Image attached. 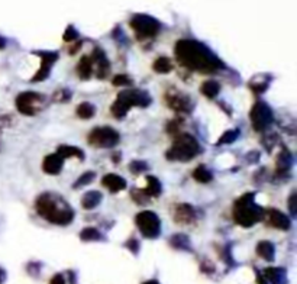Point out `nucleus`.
Returning a JSON list of instances; mask_svg holds the SVG:
<instances>
[{
	"label": "nucleus",
	"mask_w": 297,
	"mask_h": 284,
	"mask_svg": "<svg viewBox=\"0 0 297 284\" xmlns=\"http://www.w3.org/2000/svg\"><path fill=\"white\" fill-rule=\"evenodd\" d=\"M75 112H77V115H78L81 119H90V118L95 116L96 107L92 103H89V102H83V103L78 104V107H77Z\"/></svg>",
	"instance_id": "nucleus-29"
},
{
	"label": "nucleus",
	"mask_w": 297,
	"mask_h": 284,
	"mask_svg": "<svg viewBox=\"0 0 297 284\" xmlns=\"http://www.w3.org/2000/svg\"><path fill=\"white\" fill-rule=\"evenodd\" d=\"M50 284H66V279L63 274H55L50 280Z\"/></svg>",
	"instance_id": "nucleus-39"
},
{
	"label": "nucleus",
	"mask_w": 297,
	"mask_h": 284,
	"mask_svg": "<svg viewBox=\"0 0 297 284\" xmlns=\"http://www.w3.org/2000/svg\"><path fill=\"white\" fill-rule=\"evenodd\" d=\"M6 47V39L3 36H0V50H3Z\"/></svg>",
	"instance_id": "nucleus-43"
},
{
	"label": "nucleus",
	"mask_w": 297,
	"mask_h": 284,
	"mask_svg": "<svg viewBox=\"0 0 297 284\" xmlns=\"http://www.w3.org/2000/svg\"><path fill=\"white\" fill-rule=\"evenodd\" d=\"M135 222H136V226H138L139 232L142 233L145 238L155 239V238L160 236V233H161V221L154 212H151V210L139 212L136 215V218H135Z\"/></svg>",
	"instance_id": "nucleus-6"
},
{
	"label": "nucleus",
	"mask_w": 297,
	"mask_h": 284,
	"mask_svg": "<svg viewBox=\"0 0 297 284\" xmlns=\"http://www.w3.org/2000/svg\"><path fill=\"white\" fill-rule=\"evenodd\" d=\"M170 245L175 250H181V251H192L190 247V239L187 235L184 233H175L170 239Z\"/></svg>",
	"instance_id": "nucleus-25"
},
{
	"label": "nucleus",
	"mask_w": 297,
	"mask_h": 284,
	"mask_svg": "<svg viewBox=\"0 0 297 284\" xmlns=\"http://www.w3.org/2000/svg\"><path fill=\"white\" fill-rule=\"evenodd\" d=\"M36 55L41 57V67L36 71L35 77L32 78V81H42L50 76L51 67L55 64V61L58 60V54L57 52H47V51H36Z\"/></svg>",
	"instance_id": "nucleus-11"
},
{
	"label": "nucleus",
	"mask_w": 297,
	"mask_h": 284,
	"mask_svg": "<svg viewBox=\"0 0 297 284\" xmlns=\"http://www.w3.org/2000/svg\"><path fill=\"white\" fill-rule=\"evenodd\" d=\"M125 247L129 248L133 254H138V251H139V242H138L135 238H131V239L125 244Z\"/></svg>",
	"instance_id": "nucleus-37"
},
{
	"label": "nucleus",
	"mask_w": 297,
	"mask_h": 284,
	"mask_svg": "<svg viewBox=\"0 0 297 284\" xmlns=\"http://www.w3.org/2000/svg\"><path fill=\"white\" fill-rule=\"evenodd\" d=\"M249 118H251L252 128L257 132L265 130L274 121L271 107L267 103H264V102H257L251 107Z\"/></svg>",
	"instance_id": "nucleus-8"
},
{
	"label": "nucleus",
	"mask_w": 297,
	"mask_h": 284,
	"mask_svg": "<svg viewBox=\"0 0 297 284\" xmlns=\"http://www.w3.org/2000/svg\"><path fill=\"white\" fill-rule=\"evenodd\" d=\"M200 92L206 96V97H209V99H213V97H216L218 95H219V92H221V86H219V83H216V81H204L203 84H201V87H200Z\"/></svg>",
	"instance_id": "nucleus-27"
},
{
	"label": "nucleus",
	"mask_w": 297,
	"mask_h": 284,
	"mask_svg": "<svg viewBox=\"0 0 297 284\" xmlns=\"http://www.w3.org/2000/svg\"><path fill=\"white\" fill-rule=\"evenodd\" d=\"M249 87L254 90V93H257V95H260V93H264L265 90H267V87H268V83L267 81H258V83H255V81H249Z\"/></svg>",
	"instance_id": "nucleus-35"
},
{
	"label": "nucleus",
	"mask_w": 297,
	"mask_h": 284,
	"mask_svg": "<svg viewBox=\"0 0 297 284\" xmlns=\"http://www.w3.org/2000/svg\"><path fill=\"white\" fill-rule=\"evenodd\" d=\"M63 158L57 154H50L45 157L44 162H42V170L51 174V176H55V174H60V171L63 170Z\"/></svg>",
	"instance_id": "nucleus-17"
},
{
	"label": "nucleus",
	"mask_w": 297,
	"mask_h": 284,
	"mask_svg": "<svg viewBox=\"0 0 297 284\" xmlns=\"http://www.w3.org/2000/svg\"><path fill=\"white\" fill-rule=\"evenodd\" d=\"M149 103H151V97L147 92H142L138 89H128L118 95V99L112 104L110 112L116 119H124L132 106L147 107Z\"/></svg>",
	"instance_id": "nucleus-4"
},
{
	"label": "nucleus",
	"mask_w": 297,
	"mask_h": 284,
	"mask_svg": "<svg viewBox=\"0 0 297 284\" xmlns=\"http://www.w3.org/2000/svg\"><path fill=\"white\" fill-rule=\"evenodd\" d=\"M295 203H296V193H293V194L290 196V199H289V207H290V212H292L293 216L296 215V206H295Z\"/></svg>",
	"instance_id": "nucleus-40"
},
{
	"label": "nucleus",
	"mask_w": 297,
	"mask_h": 284,
	"mask_svg": "<svg viewBox=\"0 0 297 284\" xmlns=\"http://www.w3.org/2000/svg\"><path fill=\"white\" fill-rule=\"evenodd\" d=\"M92 60H93V65L98 67V77L99 78H106L109 71H110V63L106 57L104 51L101 48H95L93 54L90 55Z\"/></svg>",
	"instance_id": "nucleus-15"
},
{
	"label": "nucleus",
	"mask_w": 297,
	"mask_h": 284,
	"mask_svg": "<svg viewBox=\"0 0 297 284\" xmlns=\"http://www.w3.org/2000/svg\"><path fill=\"white\" fill-rule=\"evenodd\" d=\"M267 222L271 225L272 228L281 229V231H287L292 226V221L287 215H284L283 212L277 210V209H271L267 212Z\"/></svg>",
	"instance_id": "nucleus-13"
},
{
	"label": "nucleus",
	"mask_w": 297,
	"mask_h": 284,
	"mask_svg": "<svg viewBox=\"0 0 297 284\" xmlns=\"http://www.w3.org/2000/svg\"><path fill=\"white\" fill-rule=\"evenodd\" d=\"M80 239L84 242H93V241H104L101 233L96 228H84L80 232Z\"/></svg>",
	"instance_id": "nucleus-28"
},
{
	"label": "nucleus",
	"mask_w": 297,
	"mask_h": 284,
	"mask_svg": "<svg viewBox=\"0 0 297 284\" xmlns=\"http://www.w3.org/2000/svg\"><path fill=\"white\" fill-rule=\"evenodd\" d=\"M113 84L115 86H131L132 84V78L126 74H118L113 77Z\"/></svg>",
	"instance_id": "nucleus-36"
},
{
	"label": "nucleus",
	"mask_w": 297,
	"mask_h": 284,
	"mask_svg": "<svg viewBox=\"0 0 297 284\" xmlns=\"http://www.w3.org/2000/svg\"><path fill=\"white\" fill-rule=\"evenodd\" d=\"M264 277L271 284H289V277L286 268L281 267H268L264 270Z\"/></svg>",
	"instance_id": "nucleus-16"
},
{
	"label": "nucleus",
	"mask_w": 297,
	"mask_h": 284,
	"mask_svg": "<svg viewBox=\"0 0 297 284\" xmlns=\"http://www.w3.org/2000/svg\"><path fill=\"white\" fill-rule=\"evenodd\" d=\"M142 284H160L157 280H148V282H145V283Z\"/></svg>",
	"instance_id": "nucleus-44"
},
{
	"label": "nucleus",
	"mask_w": 297,
	"mask_h": 284,
	"mask_svg": "<svg viewBox=\"0 0 297 284\" xmlns=\"http://www.w3.org/2000/svg\"><path fill=\"white\" fill-rule=\"evenodd\" d=\"M257 282H258V284H267L265 277H264L261 273H258V271H257Z\"/></svg>",
	"instance_id": "nucleus-42"
},
{
	"label": "nucleus",
	"mask_w": 297,
	"mask_h": 284,
	"mask_svg": "<svg viewBox=\"0 0 297 284\" xmlns=\"http://www.w3.org/2000/svg\"><path fill=\"white\" fill-rule=\"evenodd\" d=\"M193 177L198 183H209V181H212V179H213L212 173L204 165H198V168L193 171Z\"/></svg>",
	"instance_id": "nucleus-30"
},
{
	"label": "nucleus",
	"mask_w": 297,
	"mask_h": 284,
	"mask_svg": "<svg viewBox=\"0 0 297 284\" xmlns=\"http://www.w3.org/2000/svg\"><path fill=\"white\" fill-rule=\"evenodd\" d=\"M152 68H154L157 73H160V74H167V73H170V71L173 70V63H171V60L167 58V57H160V58H157V60L154 61Z\"/></svg>",
	"instance_id": "nucleus-26"
},
{
	"label": "nucleus",
	"mask_w": 297,
	"mask_h": 284,
	"mask_svg": "<svg viewBox=\"0 0 297 284\" xmlns=\"http://www.w3.org/2000/svg\"><path fill=\"white\" fill-rule=\"evenodd\" d=\"M15 103H16L18 110L22 115L33 116L42 109L44 96L41 93H36V92H24V93L18 95Z\"/></svg>",
	"instance_id": "nucleus-9"
},
{
	"label": "nucleus",
	"mask_w": 297,
	"mask_h": 284,
	"mask_svg": "<svg viewBox=\"0 0 297 284\" xmlns=\"http://www.w3.org/2000/svg\"><path fill=\"white\" fill-rule=\"evenodd\" d=\"M6 279H7V273L0 267V284H4L6 282Z\"/></svg>",
	"instance_id": "nucleus-41"
},
{
	"label": "nucleus",
	"mask_w": 297,
	"mask_h": 284,
	"mask_svg": "<svg viewBox=\"0 0 297 284\" xmlns=\"http://www.w3.org/2000/svg\"><path fill=\"white\" fill-rule=\"evenodd\" d=\"M132 197H133V200L136 202V203H139V205H144V203H148L149 202V197L144 193V190H139V189H135V190H132Z\"/></svg>",
	"instance_id": "nucleus-34"
},
{
	"label": "nucleus",
	"mask_w": 297,
	"mask_h": 284,
	"mask_svg": "<svg viewBox=\"0 0 297 284\" xmlns=\"http://www.w3.org/2000/svg\"><path fill=\"white\" fill-rule=\"evenodd\" d=\"M264 218V210L254 202V194L247 193L241 196L233 206V219L238 225L251 228Z\"/></svg>",
	"instance_id": "nucleus-3"
},
{
	"label": "nucleus",
	"mask_w": 297,
	"mask_h": 284,
	"mask_svg": "<svg viewBox=\"0 0 297 284\" xmlns=\"http://www.w3.org/2000/svg\"><path fill=\"white\" fill-rule=\"evenodd\" d=\"M87 139H89V144L96 148H112L119 142L121 135L113 128L101 126V128H95L92 130Z\"/></svg>",
	"instance_id": "nucleus-7"
},
{
	"label": "nucleus",
	"mask_w": 297,
	"mask_h": 284,
	"mask_svg": "<svg viewBox=\"0 0 297 284\" xmlns=\"http://www.w3.org/2000/svg\"><path fill=\"white\" fill-rule=\"evenodd\" d=\"M200 151L198 139L189 133H181L174 139L171 148L167 151V159L170 161H190Z\"/></svg>",
	"instance_id": "nucleus-5"
},
{
	"label": "nucleus",
	"mask_w": 297,
	"mask_h": 284,
	"mask_svg": "<svg viewBox=\"0 0 297 284\" xmlns=\"http://www.w3.org/2000/svg\"><path fill=\"white\" fill-rule=\"evenodd\" d=\"M57 154L60 155L63 159L64 158H78V159H84V153L83 150L77 148V147H71V145H61L57 150Z\"/></svg>",
	"instance_id": "nucleus-24"
},
{
	"label": "nucleus",
	"mask_w": 297,
	"mask_h": 284,
	"mask_svg": "<svg viewBox=\"0 0 297 284\" xmlns=\"http://www.w3.org/2000/svg\"><path fill=\"white\" fill-rule=\"evenodd\" d=\"M292 165H293V155L290 154L287 150H283L280 155L277 157V173L286 174Z\"/></svg>",
	"instance_id": "nucleus-22"
},
{
	"label": "nucleus",
	"mask_w": 297,
	"mask_h": 284,
	"mask_svg": "<svg viewBox=\"0 0 297 284\" xmlns=\"http://www.w3.org/2000/svg\"><path fill=\"white\" fill-rule=\"evenodd\" d=\"M101 184L112 193H118L126 189V181L118 174H106L101 180Z\"/></svg>",
	"instance_id": "nucleus-18"
},
{
	"label": "nucleus",
	"mask_w": 297,
	"mask_h": 284,
	"mask_svg": "<svg viewBox=\"0 0 297 284\" xmlns=\"http://www.w3.org/2000/svg\"><path fill=\"white\" fill-rule=\"evenodd\" d=\"M165 100H167V104H168L171 109L177 110V112H184V113H187V112H190L192 107H193L190 99H189V96H186V95H183V93H180V92H177V90L168 92V93L165 95Z\"/></svg>",
	"instance_id": "nucleus-12"
},
{
	"label": "nucleus",
	"mask_w": 297,
	"mask_h": 284,
	"mask_svg": "<svg viewBox=\"0 0 297 284\" xmlns=\"http://www.w3.org/2000/svg\"><path fill=\"white\" fill-rule=\"evenodd\" d=\"M101 193L98 190H90L87 193H84V196L81 197V206L86 210H92L95 207H98L101 202Z\"/></svg>",
	"instance_id": "nucleus-20"
},
{
	"label": "nucleus",
	"mask_w": 297,
	"mask_h": 284,
	"mask_svg": "<svg viewBox=\"0 0 297 284\" xmlns=\"http://www.w3.org/2000/svg\"><path fill=\"white\" fill-rule=\"evenodd\" d=\"M95 177H96V173H95V171H87V173H84L81 177H78V180L74 183V187L87 186V184H90L92 181L95 180Z\"/></svg>",
	"instance_id": "nucleus-32"
},
{
	"label": "nucleus",
	"mask_w": 297,
	"mask_h": 284,
	"mask_svg": "<svg viewBox=\"0 0 297 284\" xmlns=\"http://www.w3.org/2000/svg\"><path fill=\"white\" fill-rule=\"evenodd\" d=\"M196 219V212L193 206L187 205V203H181L175 207V213H174V221L178 225H190L193 223Z\"/></svg>",
	"instance_id": "nucleus-14"
},
{
	"label": "nucleus",
	"mask_w": 297,
	"mask_h": 284,
	"mask_svg": "<svg viewBox=\"0 0 297 284\" xmlns=\"http://www.w3.org/2000/svg\"><path fill=\"white\" fill-rule=\"evenodd\" d=\"M131 28L135 31V33L138 35L139 39H145V38H154L158 33L160 24H158V21H155L148 15L139 13L131 19Z\"/></svg>",
	"instance_id": "nucleus-10"
},
{
	"label": "nucleus",
	"mask_w": 297,
	"mask_h": 284,
	"mask_svg": "<svg viewBox=\"0 0 297 284\" xmlns=\"http://www.w3.org/2000/svg\"><path fill=\"white\" fill-rule=\"evenodd\" d=\"M145 180H147V187L144 189V193L148 197H158L161 194V181L154 176H147Z\"/></svg>",
	"instance_id": "nucleus-23"
},
{
	"label": "nucleus",
	"mask_w": 297,
	"mask_h": 284,
	"mask_svg": "<svg viewBox=\"0 0 297 284\" xmlns=\"http://www.w3.org/2000/svg\"><path fill=\"white\" fill-rule=\"evenodd\" d=\"M75 38H78V33L73 26H68L67 31L64 32V41H73Z\"/></svg>",
	"instance_id": "nucleus-38"
},
{
	"label": "nucleus",
	"mask_w": 297,
	"mask_h": 284,
	"mask_svg": "<svg viewBox=\"0 0 297 284\" xmlns=\"http://www.w3.org/2000/svg\"><path fill=\"white\" fill-rule=\"evenodd\" d=\"M238 136H239V129L226 130L222 136L219 138L218 144H219V145H222V144H232V142H235V141H236V138H238Z\"/></svg>",
	"instance_id": "nucleus-31"
},
{
	"label": "nucleus",
	"mask_w": 297,
	"mask_h": 284,
	"mask_svg": "<svg viewBox=\"0 0 297 284\" xmlns=\"http://www.w3.org/2000/svg\"><path fill=\"white\" fill-rule=\"evenodd\" d=\"M93 60L90 55H83L78 61V65H77V74L81 80H87V78L92 77V73H93Z\"/></svg>",
	"instance_id": "nucleus-19"
},
{
	"label": "nucleus",
	"mask_w": 297,
	"mask_h": 284,
	"mask_svg": "<svg viewBox=\"0 0 297 284\" xmlns=\"http://www.w3.org/2000/svg\"><path fill=\"white\" fill-rule=\"evenodd\" d=\"M175 58L189 70L213 73L223 68V63L207 47L193 39H180L175 44Z\"/></svg>",
	"instance_id": "nucleus-1"
},
{
	"label": "nucleus",
	"mask_w": 297,
	"mask_h": 284,
	"mask_svg": "<svg viewBox=\"0 0 297 284\" xmlns=\"http://www.w3.org/2000/svg\"><path fill=\"white\" fill-rule=\"evenodd\" d=\"M36 212L41 218L55 225H68L74 219L70 205L54 193H44L36 200Z\"/></svg>",
	"instance_id": "nucleus-2"
},
{
	"label": "nucleus",
	"mask_w": 297,
	"mask_h": 284,
	"mask_svg": "<svg viewBox=\"0 0 297 284\" xmlns=\"http://www.w3.org/2000/svg\"><path fill=\"white\" fill-rule=\"evenodd\" d=\"M147 168H148V164H147L145 161H132L131 165H129V170H131V173H133V174H141V173H144Z\"/></svg>",
	"instance_id": "nucleus-33"
},
{
	"label": "nucleus",
	"mask_w": 297,
	"mask_h": 284,
	"mask_svg": "<svg viewBox=\"0 0 297 284\" xmlns=\"http://www.w3.org/2000/svg\"><path fill=\"white\" fill-rule=\"evenodd\" d=\"M257 254H258V257L271 262L275 257V247L270 241H261L257 245Z\"/></svg>",
	"instance_id": "nucleus-21"
}]
</instances>
